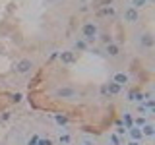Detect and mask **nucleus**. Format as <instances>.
Here are the masks:
<instances>
[{"mask_svg": "<svg viewBox=\"0 0 155 145\" xmlns=\"http://www.w3.org/2000/svg\"><path fill=\"white\" fill-rule=\"evenodd\" d=\"M81 35H84L85 43L95 41V39H97V25H95V23H85L84 29H81Z\"/></svg>", "mask_w": 155, "mask_h": 145, "instance_id": "f257e3e1", "label": "nucleus"}, {"mask_svg": "<svg viewBox=\"0 0 155 145\" xmlns=\"http://www.w3.org/2000/svg\"><path fill=\"white\" fill-rule=\"evenodd\" d=\"M128 135H130L132 141H142V139H143L142 128H138V126H130V128H128Z\"/></svg>", "mask_w": 155, "mask_h": 145, "instance_id": "f03ea898", "label": "nucleus"}, {"mask_svg": "<svg viewBox=\"0 0 155 145\" xmlns=\"http://www.w3.org/2000/svg\"><path fill=\"white\" fill-rule=\"evenodd\" d=\"M124 19H126V21H130V23L138 21V19H140V14H138V10H136V8H132V6H130V8H126V10H124Z\"/></svg>", "mask_w": 155, "mask_h": 145, "instance_id": "7ed1b4c3", "label": "nucleus"}, {"mask_svg": "<svg viewBox=\"0 0 155 145\" xmlns=\"http://www.w3.org/2000/svg\"><path fill=\"white\" fill-rule=\"evenodd\" d=\"M31 68H33V62H31V60H21V62L16 66V72H18V74H25V72L31 70Z\"/></svg>", "mask_w": 155, "mask_h": 145, "instance_id": "20e7f679", "label": "nucleus"}, {"mask_svg": "<svg viewBox=\"0 0 155 145\" xmlns=\"http://www.w3.org/2000/svg\"><path fill=\"white\" fill-rule=\"evenodd\" d=\"M128 81H130V79H128V74H124V72H118V74L114 76V83L118 85V87H124Z\"/></svg>", "mask_w": 155, "mask_h": 145, "instance_id": "39448f33", "label": "nucleus"}, {"mask_svg": "<svg viewBox=\"0 0 155 145\" xmlns=\"http://www.w3.org/2000/svg\"><path fill=\"white\" fill-rule=\"evenodd\" d=\"M142 134L145 135V137H153V134H155L153 124H151V122H145V124L142 126Z\"/></svg>", "mask_w": 155, "mask_h": 145, "instance_id": "423d86ee", "label": "nucleus"}, {"mask_svg": "<svg viewBox=\"0 0 155 145\" xmlns=\"http://www.w3.org/2000/svg\"><path fill=\"white\" fill-rule=\"evenodd\" d=\"M58 97H76V91L72 87H64V89H58Z\"/></svg>", "mask_w": 155, "mask_h": 145, "instance_id": "0eeeda50", "label": "nucleus"}, {"mask_svg": "<svg viewBox=\"0 0 155 145\" xmlns=\"http://www.w3.org/2000/svg\"><path fill=\"white\" fill-rule=\"evenodd\" d=\"M107 52H109L110 56H116L120 52V48H118V45H114V43H109V45H107Z\"/></svg>", "mask_w": 155, "mask_h": 145, "instance_id": "6e6552de", "label": "nucleus"}, {"mask_svg": "<svg viewBox=\"0 0 155 145\" xmlns=\"http://www.w3.org/2000/svg\"><path fill=\"white\" fill-rule=\"evenodd\" d=\"M60 60L62 62H74V54H72V52H62V54H60Z\"/></svg>", "mask_w": 155, "mask_h": 145, "instance_id": "1a4fd4ad", "label": "nucleus"}, {"mask_svg": "<svg viewBox=\"0 0 155 145\" xmlns=\"http://www.w3.org/2000/svg\"><path fill=\"white\" fill-rule=\"evenodd\" d=\"M60 143H62V145H70V143H72V137H70L68 134H64V135L60 134Z\"/></svg>", "mask_w": 155, "mask_h": 145, "instance_id": "9d476101", "label": "nucleus"}, {"mask_svg": "<svg viewBox=\"0 0 155 145\" xmlns=\"http://www.w3.org/2000/svg\"><path fill=\"white\" fill-rule=\"evenodd\" d=\"M145 4H147V0H132V8H142V6H145Z\"/></svg>", "mask_w": 155, "mask_h": 145, "instance_id": "9b49d317", "label": "nucleus"}, {"mask_svg": "<svg viewBox=\"0 0 155 145\" xmlns=\"http://www.w3.org/2000/svg\"><path fill=\"white\" fill-rule=\"evenodd\" d=\"M142 43H143V47H151V45H153V39H151V35H143Z\"/></svg>", "mask_w": 155, "mask_h": 145, "instance_id": "f8f14e48", "label": "nucleus"}, {"mask_svg": "<svg viewBox=\"0 0 155 145\" xmlns=\"http://www.w3.org/2000/svg\"><path fill=\"white\" fill-rule=\"evenodd\" d=\"M145 122H147V120H145L143 116H138V118H136V126H138V128H142Z\"/></svg>", "mask_w": 155, "mask_h": 145, "instance_id": "ddd939ff", "label": "nucleus"}, {"mask_svg": "<svg viewBox=\"0 0 155 145\" xmlns=\"http://www.w3.org/2000/svg\"><path fill=\"white\" fill-rule=\"evenodd\" d=\"M109 87H110V91H113V93H118V91H120V87H118V85H116V83H114V81H113V83H110Z\"/></svg>", "mask_w": 155, "mask_h": 145, "instance_id": "4468645a", "label": "nucleus"}, {"mask_svg": "<svg viewBox=\"0 0 155 145\" xmlns=\"http://www.w3.org/2000/svg\"><path fill=\"white\" fill-rule=\"evenodd\" d=\"M101 39H103V43H107V45L110 43V37L109 35H101Z\"/></svg>", "mask_w": 155, "mask_h": 145, "instance_id": "2eb2a0df", "label": "nucleus"}, {"mask_svg": "<svg viewBox=\"0 0 155 145\" xmlns=\"http://www.w3.org/2000/svg\"><path fill=\"white\" fill-rule=\"evenodd\" d=\"M76 48H85V41H80V43H76Z\"/></svg>", "mask_w": 155, "mask_h": 145, "instance_id": "dca6fc26", "label": "nucleus"}, {"mask_svg": "<svg viewBox=\"0 0 155 145\" xmlns=\"http://www.w3.org/2000/svg\"><path fill=\"white\" fill-rule=\"evenodd\" d=\"M126 145H140V141H132V139H130V141L126 143Z\"/></svg>", "mask_w": 155, "mask_h": 145, "instance_id": "f3484780", "label": "nucleus"}, {"mask_svg": "<svg viewBox=\"0 0 155 145\" xmlns=\"http://www.w3.org/2000/svg\"><path fill=\"white\" fill-rule=\"evenodd\" d=\"M84 145H93V143H91L89 139H85V141H84Z\"/></svg>", "mask_w": 155, "mask_h": 145, "instance_id": "a211bd4d", "label": "nucleus"}]
</instances>
